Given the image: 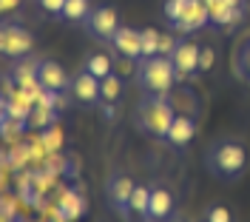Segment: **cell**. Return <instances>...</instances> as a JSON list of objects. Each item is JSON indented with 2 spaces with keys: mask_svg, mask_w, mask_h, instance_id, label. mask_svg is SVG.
<instances>
[{
  "mask_svg": "<svg viewBox=\"0 0 250 222\" xmlns=\"http://www.w3.org/2000/svg\"><path fill=\"white\" fill-rule=\"evenodd\" d=\"M134 188H137V182L128 174H123V171H114V174L108 177V182H105V200H108V205L114 208L123 220H128V205H131Z\"/></svg>",
  "mask_w": 250,
  "mask_h": 222,
  "instance_id": "9",
  "label": "cell"
},
{
  "mask_svg": "<svg viewBox=\"0 0 250 222\" xmlns=\"http://www.w3.org/2000/svg\"><path fill=\"white\" fill-rule=\"evenodd\" d=\"M142 34V57H154L159 54V46H162V34L156 29H140Z\"/></svg>",
  "mask_w": 250,
  "mask_h": 222,
  "instance_id": "18",
  "label": "cell"
},
{
  "mask_svg": "<svg viewBox=\"0 0 250 222\" xmlns=\"http://www.w3.org/2000/svg\"><path fill=\"white\" fill-rule=\"evenodd\" d=\"M173 117L176 109L168 94H142V100L134 106V126L148 140H165Z\"/></svg>",
  "mask_w": 250,
  "mask_h": 222,
  "instance_id": "2",
  "label": "cell"
},
{
  "mask_svg": "<svg viewBox=\"0 0 250 222\" xmlns=\"http://www.w3.org/2000/svg\"><path fill=\"white\" fill-rule=\"evenodd\" d=\"M173 194L165 185H151V200H148V211L142 222H171L173 220Z\"/></svg>",
  "mask_w": 250,
  "mask_h": 222,
  "instance_id": "11",
  "label": "cell"
},
{
  "mask_svg": "<svg viewBox=\"0 0 250 222\" xmlns=\"http://www.w3.org/2000/svg\"><path fill=\"white\" fill-rule=\"evenodd\" d=\"M193 137H196V120L188 117V114H176L173 123H171V128H168L165 143L173 145V148H185V145L193 143Z\"/></svg>",
  "mask_w": 250,
  "mask_h": 222,
  "instance_id": "13",
  "label": "cell"
},
{
  "mask_svg": "<svg viewBox=\"0 0 250 222\" xmlns=\"http://www.w3.org/2000/svg\"><path fill=\"white\" fill-rule=\"evenodd\" d=\"M3 12H6V9H3V0H0V15H3Z\"/></svg>",
  "mask_w": 250,
  "mask_h": 222,
  "instance_id": "23",
  "label": "cell"
},
{
  "mask_svg": "<svg viewBox=\"0 0 250 222\" xmlns=\"http://www.w3.org/2000/svg\"><path fill=\"white\" fill-rule=\"evenodd\" d=\"M205 168L219 182H239L250 168L248 145L236 137H216L205 148Z\"/></svg>",
  "mask_w": 250,
  "mask_h": 222,
  "instance_id": "1",
  "label": "cell"
},
{
  "mask_svg": "<svg viewBox=\"0 0 250 222\" xmlns=\"http://www.w3.org/2000/svg\"><path fill=\"white\" fill-rule=\"evenodd\" d=\"M162 15L168 29L176 34H193L210 23V12L205 0H165Z\"/></svg>",
  "mask_w": 250,
  "mask_h": 222,
  "instance_id": "4",
  "label": "cell"
},
{
  "mask_svg": "<svg viewBox=\"0 0 250 222\" xmlns=\"http://www.w3.org/2000/svg\"><path fill=\"white\" fill-rule=\"evenodd\" d=\"M210 66H213V48L202 46V48H199V74H202V71H208Z\"/></svg>",
  "mask_w": 250,
  "mask_h": 222,
  "instance_id": "21",
  "label": "cell"
},
{
  "mask_svg": "<svg viewBox=\"0 0 250 222\" xmlns=\"http://www.w3.org/2000/svg\"><path fill=\"white\" fill-rule=\"evenodd\" d=\"M68 94L77 100L80 106H85V109H97L100 103H103V94H100V80L88 74L85 68H80L77 74L71 77V89H68Z\"/></svg>",
  "mask_w": 250,
  "mask_h": 222,
  "instance_id": "10",
  "label": "cell"
},
{
  "mask_svg": "<svg viewBox=\"0 0 250 222\" xmlns=\"http://www.w3.org/2000/svg\"><path fill=\"white\" fill-rule=\"evenodd\" d=\"M202 222H233V211L228 205H222V202H213V205L205 208Z\"/></svg>",
  "mask_w": 250,
  "mask_h": 222,
  "instance_id": "19",
  "label": "cell"
},
{
  "mask_svg": "<svg viewBox=\"0 0 250 222\" xmlns=\"http://www.w3.org/2000/svg\"><path fill=\"white\" fill-rule=\"evenodd\" d=\"M117 54H123V57H128L131 63H137L142 57V34L140 29H131V26H120L117 29V34L111 37L108 43Z\"/></svg>",
  "mask_w": 250,
  "mask_h": 222,
  "instance_id": "12",
  "label": "cell"
},
{
  "mask_svg": "<svg viewBox=\"0 0 250 222\" xmlns=\"http://www.w3.org/2000/svg\"><path fill=\"white\" fill-rule=\"evenodd\" d=\"M91 0H65L62 6V17L65 23H85V17L91 15Z\"/></svg>",
  "mask_w": 250,
  "mask_h": 222,
  "instance_id": "16",
  "label": "cell"
},
{
  "mask_svg": "<svg viewBox=\"0 0 250 222\" xmlns=\"http://www.w3.org/2000/svg\"><path fill=\"white\" fill-rule=\"evenodd\" d=\"M40 3V9L46 12V17H62V6H65V0H37Z\"/></svg>",
  "mask_w": 250,
  "mask_h": 222,
  "instance_id": "20",
  "label": "cell"
},
{
  "mask_svg": "<svg viewBox=\"0 0 250 222\" xmlns=\"http://www.w3.org/2000/svg\"><path fill=\"white\" fill-rule=\"evenodd\" d=\"M176 83H179V74L168 54H154V57L137 60V86L142 94H171Z\"/></svg>",
  "mask_w": 250,
  "mask_h": 222,
  "instance_id": "3",
  "label": "cell"
},
{
  "mask_svg": "<svg viewBox=\"0 0 250 222\" xmlns=\"http://www.w3.org/2000/svg\"><path fill=\"white\" fill-rule=\"evenodd\" d=\"M199 48L202 46L190 34H179L176 37V43H173L168 57H171L179 80H188V77H193V74H199Z\"/></svg>",
  "mask_w": 250,
  "mask_h": 222,
  "instance_id": "7",
  "label": "cell"
},
{
  "mask_svg": "<svg viewBox=\"0 0 250 222\" xmlns=\"http://www.w3.org/2000/svg\"><path fill=\"white\" fill-rule=\"evenodd\" d=\"M123 23H120V12L114 6H94L91 15L85 17V29L91 37L103 40V43H111V37L117 34Z\"/></svg>",
  "mask_w": 250,
  "mask_h": 222,
  "instance_id": "8",
  "label": "cell"
},
{
  "mask_svg": "<svg viewBox=\"0 0 250 222\" xmlns=\"http://www.w3.org/2000/svg\"><path fill=\"white\" fill-rule=\"evenodd\" d=\"M34 48V37L26 26L20 23H0V54L12 57V60H23L29 57Z\"/></svg>",
  "mask_w": 250,
  "mask_h": 222,
  "instance_id": "5",
  "label": "cell"
},
{
  "mask_svg": "<svg viewBox=\"0 0 250 222\" xmlns=\"http://www.w3.org/2000/svg\"><path fill=\"white\" fill-rule=\"evenodd\" d=\"M123 77L120 74H114L111 71L108 77L100 80V94H103V103H120V97H123Z\"/></svg>",
  "mask_w": 250,
  "mask_h": 222,
  "instance_id": "17",
  "label": "cell"
},
{
  "mask_svg": "<svg viewBox=\"0 0 250 222\" xmlns=\"http://www.w3.org/2000/svg\"><path fill=\"white\" fill-rule=\"evenodd\" d=\"M9 117H12V114H9V103H6V100L0 97V126H3V123H6Z\"/></svg>",
  "mask_w": 250,
  "mask_h": 222,
  "instance_id": "22",
  "label": "cell"
},
{
  "mask_svg": "<svg viewBox=\"0 0 250 222\" xmlns=\"http://www.w3.org/2000/svg\"><path fill=\"white\" fill-rule=\"evenodd\" d=\"M83 68H85L88 74H94L97 80H103V77H108L111 71H114V57H111V54H103V51H94V54L85 57Z\"/></svg>",
  "mask_w": 250,
  "mask_h": 222,
  "instance_id": "14",
  "label": "cell"
},
{
  "mask_svg": "<svg viewBox=\"0 0 250 222\" xmlns=\"http://www.w3.org/2000/svg\"><path fill=\"white\" fill-rule=\"evenodd\" d=\"M148 200H151V185H142L137 182V188L131 194V205H128V220H145V211H148Z\"/></svg>",
  "mask_w": 250,
  "mask_h": 222,
  "instance_id": "15",
  "label": "cell"
},
{
  "mask_svg": "<svg viewBox=\"0 0 250 222\" xmlns=\"http://www.w3.org/2000/svg\"><path fill=\"white\" fill-rule=\"evenodd\" d=\"M34 77H37V89L48 94H65L71 89V74L51 57L34 60Z\"/></svg>",
  "mask_w": 250,
  "mask_h": 222,
  "instance_id": "6",
  "label": "cell"
}]
</instances>
